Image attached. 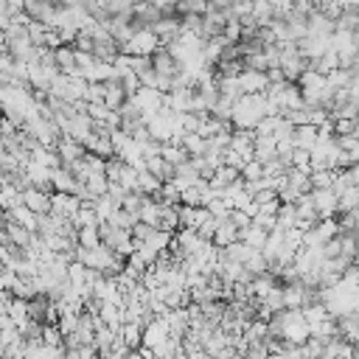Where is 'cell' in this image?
Here are the masks:
<instances>
[{"instance_id": "obj_8", "label": "cell", "mask_w": 359, "mask_h": 359, "mask_svg": "<svg viewBox=\"0 0 359 359\" xmlns=\"http://www.w3.org/2000/svg\"><path fill=\"white\" fill-rule=\"evenodd\" d=\"M151 67L157 70V73H163V76H177L180 70H182V65H180V59L168 50V45H160L154 53H151Z\"/></svg>"}, {"instance_id": "obj_2", "label": "cell", "mask_w": 359, "mask_h": 359, "mask_svg": "<svg viewBox=\"0 0 359 359\" xmlns=\"http://www.w3.org/2000/svg\"><path fill=\"white\" fill-rule=\"evenodd\" d=\"M98 230H101V244H107V247L115 250L118 255L129 258V255L137 250V247H135V236H132V230L118 227L115 222H101Z\"/></svg>"}, {"instance_id": "obj_18", "label": "cell", "mask_w": 359, "mask_h": 359, "mask_svg": "<svg viewBox=\"0 0 359 359\" xmlns=\"http://www.w3.org/2000/svg\"><path fill=\"white\" fill-rule=\"evenodd\" d=\"M238 238L247 241L252 250H264V247H266V238H269V230H264V227H258V224H250L247 230L238 233Z\"/></svg>"}, {"instance_id": "obj_23", "label": "cell", "mask_w": 359, "mask_h": 359, "mask_svg": "<svg viewBox=\"0 0 359 359\" xmlns=\"http://www.w3.org/2000/svg\"><path fill=\"white\" fill-rule=\"evenodd\" d=\"M191 157H202L205 154V146H208V140L202 137V135H196V132H188V135H182V143H180Z\"/></svg>"}, {"instance_id": "obj_13", "label": "cell", "mask_w": 359, "mask_h": 359, "mask_svg": "<svg viewBox=\"0 0 359 359\" xmlns=\"http://www.w3.org/2000/svg\"><path fill=\"white\" fill-rule=\"evenodd\" d=\"M50 182H53V191H59V194H79V180L65 165L50 171Z\"/></svg>"}, {"instance_id": "obj_28", "label": "cell", "mask_w": 359, "mask_h": 359, "mask_svg": "<svg viewBox=\"0 0 359 359\" xmlns=\"http://www.w3.org/2000/svg\"><path fill=\"white\" fill-rule=\"evenodd\" d=\"M17 278H20V275H17L11 266H6V264L0 266V289L11 292V289H14V283H17Z\"/></svg>"}, {"instance_id": "obj_21", "label": "cell", "mask_w": 359, "mask_h": 359, "mask_svg": "<svg viewBox=\"0 0 359 359\" xmlns=\"http://www.w3.org/2000/svg\"><path fill=\"white\" fill-rule=\"evenodd\" d=\"M160 157H163L165 163H171V165H180V163H185L191 154H188V151H185L180 143H171V140H168V143H163V149H160Z\"/></svg>"}, {"instance_id": "obj_5", "label": "cell", "mask_w": 359, "mask_h": 359, "mask_svg": "<svg viewBox=\"0 0 359 359\" xmlns=\"http://www.w3.org/2000/svg\"><path fill=\"white\" fill-rule=\"evenodd\" d=\"M309 194H311V202H314L320 219H328V216L339 213V196L331 188H311Z\"/></svg>"}, {"instance_id": "obj_9", "label": "cell", "mask_w": 359, "mask_h": 359, "mask_svg": "<svg viewBox=\"0 0 359 359\" xmlns=\"http://www.w3.org/2000/svg\"><path fill=\"white\" fill-rule=\"evenodd\" d=\"M79 208H81V199L76 194H59V191L50 194V213H56L62 219H73Z\"/></svg>"}, {"instance_id": "obj_20", "label": "cell", "mask_w": 359, "mask_h": 359, "mask_svg": "<svg viewBox=\"0 0 359 359\" xmlns=\"http://www.w3.org/2000/svg\"><path fill=\"white\" fill-rule=\"evenodd\" d=\"M118 334H121V339H123L132 351H137V348L143 345V325H140V323H123Z\"/></svg>"}, {"instance_id": "obj_1", "label": "cell", "mask_w": 359, "mask_h": 359, "mask_svg": "<svg viewBox=\"0 0 359 359\" xmlns=\"http://www.w3.org/2000/svg\"><path fill=\"white\" fill-rule=\"evenodd\" d=\"M269 115V98L266 93H247L233 101V115L230 123L236 129H255L264 118Z\"/></svg>"}, {"instance_id": "obj_19", "label": "cell", "mask_w": 359, "mask_h": 359, "mask_svg": "<svg viewBox=\"0 0 359 359\" xmlns=\"http://www.w3.org/2000/svg\"><path fill=\"white\" fill-rule=\"evenodd\" d=\"M210 8L208 0H177L174 11H180V17H205Z\"/></svg>"}, {"instance_id": "obj_11", "label": "cell", "mask_w": 359, "mask_h": 359, "mask_svg": "<svg viewBox=\"0 0 359 359\" xmlns=\"http://www.w3.org/2000/svg\"><path fill=\"white\" fill-rule=\"evenodd\" d=\"M238 87H241V93L247 95V93H266V87H269V76L264 73V70H241L238 73Z\"/></svg>"}, {"instance_id": "obj_31", "label": "cell", "mask_w": 359, "mask_h": 359, "mask_svg": "<svg viewBox=\"0 0 359 359\" xmlns=\"http://www.w3.org/2000/svg\"><path fill=\"white\" fill-rule=\"evenodd\" d=\"M356 247H359V227H356Z\"/></svg>"}, {"instance_id": "obj_3", "label": "cell", "mask_w": 359, "mask_h": 359, "mask_svg": "<svg viewBox=\"0 0 359 359\" xmlns=\"http://www.w3.org/2000/svg\"><path fill=\"white\" fill-rule=\"evenodd\" d=\"M160 45L163 42L157 39V34L151 28H137L135 36L126 45H121V53H126V56H151Z\"/></svg>"}, {"instance_id": "obj_6", "label": "cell", "mask_w": 359, "mask_h": 359, "mask_svg": "<svg viewBox=\"0 0 359 359\" xmlns=\"http://www.w3.org/2000/svg\"><path fill=\"white\" fill-rule=\"evenodd\" d=\"M168 337H171V328H168L165 317H154L149 325H143V348H149V351H157Z\"/></svg>"}, {"instance_id": "obj_12", "label": "cell", "mask_w": 359, "mask_h": 359, "mask_svg": "<svg viewBox=\"0 0 359 359\" xmlns=\"http://www.w3.org/2000/svg\"><path fill=\"white\" fill-rule=\"evenodd\" d=\"M20 202L22 205H28L34 213H50V194L48 191H39V188H34V185H28L22 194H20Z\"/></svg>"}, {"instance_id": "obj_29", "label": "cell", "mask_w": 359, "mask_h": 359, "mask_svg": "<svg viewBox=\"0 0 359 359\" xmlns=\"http://www.w3.org/2000/svg\"><path fill=\"white\" fill-rule=\"evenodd\" d=\"M227 219H230V222H233L238 230H247V227L252 224V216H250V213H244V210H238V208H233Z\"/></svg>"}, {"instance_id": "obj_4", "label": "cell", "mask_w": 359, "mask_h": 359, "mask_svg": "<svg viewBox=\"0 0 359 359\" xmlns=\"http://www.w3.org/2000/svg\"><path fill=\"white\" fill-rule=\"evenodd\" d=\"M129 104H132L135 109H140L146 118H151L154 112H160V109L165 107V93L151 90V87H140V90H135V93L129 95Z\"/></svg>"}, {"instance_id": "obj_15", "label": "cell", "mask_w": 359, "mask_h": 359, "mask_svg": "<svg viewBox=\"0 0 359 359\" xmlns=\"http://www.w3.org/2000/svg\"><path fill=\"white\" fill-rule=\"evenodd\" d=\"M238 233H241V230H238V227H236V224H233L230 219H222L210 241H213L216 247H227V244H233V241H238Z\"/></svg>"}, {"instance_id": "obj_16", "label": "cell", "mask_w": 359, "mask_h": 359, "mask_svg": "<svg viewBox=\"0 0 359 359\" xmlns=\"http://www.w3.org/2000/svg\"><path fill=\"white\" fill-rule=\"evenodd\" d=\"M222 250V258H227V261H238V264H247L250 261V255L255 252L247 241H233V244H227V247H219Z\"/></svg>"}, {"instance_id": "obj_24", "label": "cell", "mask_w": 359, "mask_h": 359, "mask_svg": "<svg viewBox=\"0 0 359 359\" xmlns=\"http://www.w3.org/2000/svg\"><path fill=\"white\" fill-rule=\"evenodd\" d=\"M359 208V185H348L339 194V213H353Z\"/></svg>"}, {"instance_id": "obj_25", "label": "cell", "mask_w": 359, "mask_h": 359, "mask_svg": "<svg viewBox=\"0 0 359 359\" xmlns=\"http://www.w3.org/2000/svg\"><path fill=\"white\" fill-rule=\"evenodd\" d=\"M76 241H79L81 247H98V244H101V230H98V224H90V227H79V233H76Z\"/></svg>"}, {"instance_id": "obj_7", "label": "cell", "mask_w": 359, "mask_h": 359, "mask_svg": "<svg viewBox=\"0 0 359 359\" xmlns=\"http://www.w3.org/2000/svg\"><path fill=\"white\" fill-rule=\"evenodd\" d=\"M154 34H157V39L163 42V45H168V42H174L185 28H182V17H171V14H163L157 22H151L149 25Z\"/></svg>"}, {"instance_id": "obj_32", "label": "cell", "mask_w": 359, "mask_h": 359, "mask_svg": "<svg viewBox=\"0 0 359 359\" xmlns=\"http://www.w3.org/2000/svg\"><path fill=\"white\" fill-rule=\"evenodd\" d=\"M356 345H359V342H356Z\"/></svg>"}, {"instance_id": "obj_30", "label": "cell", "mask_w": 359, "mask_h": 359, "mask_svg": "<svg viewBox=\"0 0 359 359\" xmlns=\"http://www.w3.org/2000/svg\"><path fill=\"white\" fill-rule=\"evenodd\" d=\"M339 177L345 180V185H359V163H351L345 168H337Z\"/></svg>"}, {"instance_id": "obj_10", "label": "cell", "mask_w": 359, "mask_h": 359, "mask_svg": "<svg viewBox=\"0 0 359 359\" xmlns=\"http://www.w3.org/2000/svg\"><path fill=\"white\" fill-rule=\"evenodd\" d=\"M56 154H59V160H62V165L67 168V165H73L76 160H81L84 154H87V149H84V143H79V140H73V137H59L56 140Z\"/></svg>"}, {"instance_id": "obj_26", "label": "cell", "mask_w": 359, "mask_h": 359, "mask_svg": "<svg viewBox=\"0 0 359 359\" xmlns=\"http://www.w3.org/2000/svg\"><path fill=\"white\" fill-rule=\"evenodd\" d=\"M334 177H337V171H331V168H314L309 174L311 188H331L334 185Z\"/></svg>"}, {"instance_id": "obj_22", "label": "cell", "mask_w": 359, "mask_h": 359, "mask_svg": "<svg viewBox=\"0 0 359 359\" xmlns=\"http://www.w3.org/2000/svg\"><path fill=\"white\" fill-rule=\"evenodd\" d=\"M8 317L14 320V325L17 328H22L31 317H28V300H22V297H11V303H8Z\"/></svg>"}, {"instance_id": "obj_27", "label": "cell", "mask_w": 359, "mask_h": 359, "mask_svg": "<svg viewBox=\"0 0 359 359\" xmlns=\"http://www.w3.org/2000/svg\"><path fill=\"white\" fill-rule=\"evenodd\" d=\"M241 177H244V182H255V180H261V177H264V163L252 157V160L241 168Z\"/></svg>"}, {"instance_id": "obj_14", "label": "cell", "mask_w": 359, "mask_h": 359, "mask_svg": "<svg viewBox=\"0 0 359 359\" xmlns=\"http://www.w3.org/2000/svg\"><path fill=\"white\" fill-rule=\"evenodd\" d=\"M317 126L311 123H303V126H294L292 132V140H294V149H303V151H311L317 146Z\"/></svg>"}, {"instance_id": "obj_17", "label": "cell", "mask_w": 359, "mask_h": 359, "mask_svg": "<svg viewBox=\"0 0 359 359\" xmlns=\"http://www.w3.org/2000/svg\"><path fill=\"white\" fill-rule=\"evenodd\" d=\"M174 168H177V165L165 163V160H163L160 154H157V157H149V160H146V171H149V174H154V177H157L160 182H171V180H174Z\"/></svg>"}]
</instances>
